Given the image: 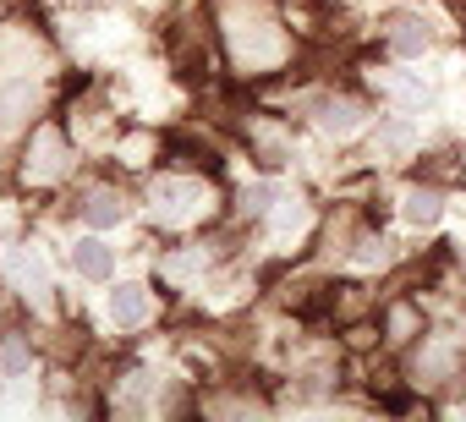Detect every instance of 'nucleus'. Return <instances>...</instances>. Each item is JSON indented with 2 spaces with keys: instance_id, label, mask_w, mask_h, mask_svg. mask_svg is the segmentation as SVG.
I'll return each instance as SVG.
<instances>
[{
  "instance_id": "1",
  "label": "nucleus",
  "mask_w": 466,
  "mask_h": 422,
  "mask_svg": "<svg viewBox=\"0 0 466 422\" xmlns=\"http://www.w3.org/2000/svg\"><path fill=\"white\" fill-rule=\"evenodd\" d=\"M219 34L242 72H269L291 55V39L269 0H219Z\"/></svg>"
},
{
  "instance_id": "2",
  "label": "nucleus",
  "mask_w": 466,
  "mask_h": 422,
  "mask_svg": "<svg viewBox=\"0 0 466 422\" xmlns=\"http://www.w3.org/2000/svg\"><path fill=\"white\" fill-rule=\"evenodd\" d=\"M313 121H319L324 132H335V137H351V132L368 121V110H362V99H351V94H319V99H313Z\"/></svg>"
},
{
  "instance_id": "3",
  "label": "nucleus",
  "mask_w": 466,
  "mask_h": 422,
  "mask_svg": "<svg viewBox=\"0 0 466 422\" xmlns=\"http://www.w3.org/2000/svg\"><path fill=\"white\" fill-rule=\"evenodd\" d=\"M368 148H373V159H411L417 154V126L406 116H379Z\"/></svg>"
},
{
  "instance_id": "4",
  "label": "nucleus",
  "mask_w": 466,
  "mask_h": 422,
  "mask_svg": "<svg viewBox=\"0 0 466 422\" xmlns=\"http://www.w3.org/2000/svg\"><path fill=\"white\" fill-rule=\"evenodd\" d=\"M34 83L28 77H12V83H0V143L6 137H17L23 126H28V116H34Z\"/></svg>"
},
{
  "instance_id": "5",
  "label": "nucleus",
  "mask_w": 466,
  "mask_h": 422,
  "mask_svg": "<svg viewBox=\"0 0 466 422\" xmlns=\"http://www.w3.org/2000/svg\"><path fill=\"white\" fill-rule=\"evenodd\" d=\"M66 170V137L56 126H39L34 132V148H28V181H50Z\"/></svg>"
},
{
  "instance_id": "6",
  "label": "nucleus",
  "mask_w": 466,
  "mask_h": 422,
  "mask_svg": "<svg viewBox=\"0 0 466 422\" xmlns=\"http://www.w3.org/2000/svg\"><path fill=\"white\" fill-rule=\"evenodd\" d=\"M400 220H406V226H417V231L439 226V220H444V192H439L433 181L406 186V197H400Z\"/></svg>"
},
{
  "instance_id": "7",
  "label": "nucleus",
  "mask_w": 466,
  "mask_h": 422,
  "mask_svg": "<svg viewBox=\"0 0 466 422\" xmlns=\"http://www.w3.org/2000/svg\"><path fill=\"white\" fill-rule=\"evenodd\" d=\"M198 181H187V176H159L154 181V215H165V220H181L187 208L198 203Z\"/></svg>"
},
{
  "instance_id": "8",
  "label": "nucleus",
  "mask_w": 466,
  "mask_h": 422,
  "mask_svg": "<svg viewBox=\"0 0 466 422\" xmlns=\"http://www.w3.org/2000/svg\"><path fill=\"white\" fill-rule=\"evenodd\" d=\"M77 215H83L94 231H110V226H121V220H127V197H121L116 186H94V192L77 203Z\"/></svg>"
},
{
  "instance_id": "9",
  "label": "nucleus",
  "mask_w": 466,
  "mask_h": 422,
  "mask_svg": "<svg viewBox=\"0 0 466 422\" xmlns=\"http://www.w3.org/2000/svg\"><path fill=\"white\" fill-rule=\"evenodd\" d=\"M72 269L83 280H110L116 275V247H105L99 236H83V242H72Z\"/></svg>"
},
{
  "instance_id": "10",
  "label": "nucleus",
  "mask_w": 466,
  "mask_h": 422,
  "mask_svg": "<svg viewBox=\"0 0 466 422\" xmlns=\"http://www.w3.org/2000/svg\"><path fill=\"white\" fill-rule=\"evenodd\" d=\"M417 335H422V307L406 302V296H395V302L384 307V340H390V346H411Z\"/></svg>"
},
{
  "instance_id": "11",
  "label": "nucleus",
  "mask_w": 466,
  "mask_h": 422,
  "mask_svg": "<svg viewBox=\"0 0 466 422\" xmlns=\"http://www.w3.org/2000/svg\"><path fill=\"white\" fill-rule=\"evenodd\" d=\"M428 45H433V34H428V23H422V17H411V12H406V17H395V23H390V50H395L400 61H417Z\"/></svg>"
},
{
  "instance_id": "12",
  "label": "nucleus",
  "mask_w": 466,
  "mask_h": 422,
  "mask_svg": "<svg viewBox=\"0 0 466 422\" xmlns=\"http://www.w3.org/2000/svg\"><path fill=\"white\" fill-rule=\"evenodd\" d=\"M110 318H116L121 329H137V324L148 318V291H143V286H116V291H110Z\"/></svg>"
},
{
  "instance_id": "13",
  "label": "nucleus",
  "mask_w": 466,
  "mask_h": 422,
  "mask_svg": "<svg viewBox=\"0 0 466 422\" xmlns=\"http://www.w3.org/2000/svg\"><path fill=\"white\" fill-rule=\"evenodd\" d=\"M28 357H34L28 335H17V329H12L6 340H0V373H12V378H17V373H28Z\"/></svg>"
},
{
  "instance_id": "14",
  "label": "nucleus",
  "mask_w": 466,
  "mask_h": 422,
  "mask_svg": "<svg viewBox=\"0 0 466 422\" xmlns=\"http://www.w3.org/2000/svg\"><path fill=\"white\" fill-rule=\"evenodd\" d=\"M308 226V203L302 197H280V208H275V231H302Z\"/></svg>"
},
{
  "instance_id": "15",
  "label": "nucleus",
  "mask_w": 466,
  "mask_h": 422,
  "mask_svg": "<svg viewBox=\"0 0 466 422\" xmlns=\"http://www.w3.org/2000/svg\"><path fill=\"white\" fill-rule=\"evenodd\" d=\"M269 203H275V186H269V181H258V186H248V192H242V215H248V220H258Z\"/></svg>"
},
{
  "instance_id": "16",
  "label": "nucleus",
  "mask_w": 466,
  "mask_h": 422,
  "mask_svg": "<svg viewBox=\"0 0 466 422\" xmlns=\"http://www.w3.org/2000/svg\"><path fill=\"white\" fill-rule=\"evenodd\" d=\"M351 258H357V264H384V258H390V253H384V242H379V236H362V242H357V253H351Z\"/></svg>"
}]
</instances>
